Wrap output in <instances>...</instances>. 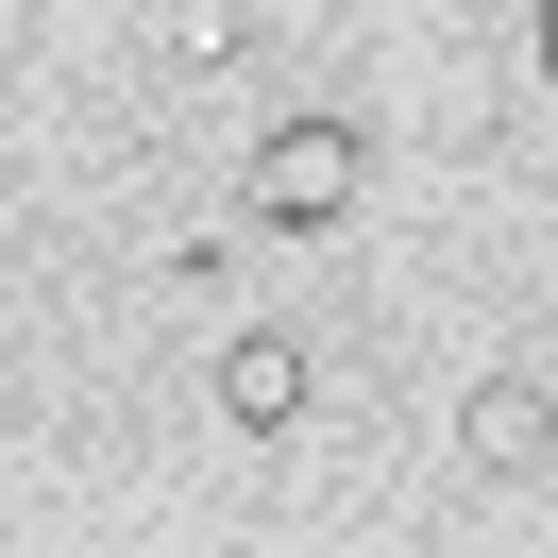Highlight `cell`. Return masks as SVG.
<instances>
[{
	"label": "cell",
	"mask_w": 558,
	"mask_h": 558,
	"mask_svg": "<svg viewBox=\"0 0 558 558\" xmlns=\"http://www.w3.org/2000/svg\"><path fill=\"white\" fill-rule=\"evenodd\" d=\"M271 238H322V220L355 204V119H288V136H254V186H238Z\"/></svg>",
	"instance_id": "obj_1"
},
{
	"label": "cell",
	"mask_w": 558,
	"mask_h": 558,
	"mask_svg": "<svg viewBox=\"0 0 558 558\" xmlns=\"http://www.w3.org/2000/svg\"><path fill=\"white\" fill-rule=\"evenodd\" d=\"M220 423H238V440H288V423H305V339H271V322L220 339Z\"/></svg>",
	"instance_id": "obj_2"
},
{
	"label": "cell",
	"mask_w": 558,
	"mask_h": 558,
	"mask_svg": "<svg viewBox=\"0 0 558 558\" xmlns=\"http://www.w3.org/2000/svg\"><path fill=\"white\" fill-rule=\"evenodd\" d=\"M474 457H490V474H542V407H524V373L474 389Z\"/></svg>",
	"instance_id": "obj_3"
}]
</instances>
